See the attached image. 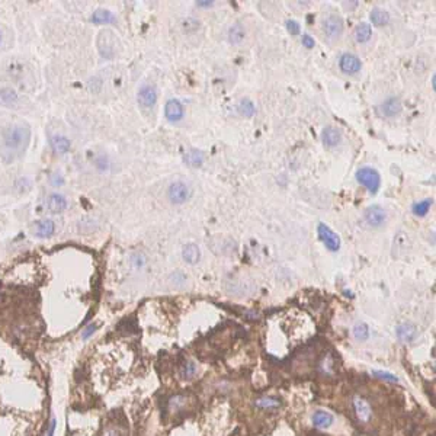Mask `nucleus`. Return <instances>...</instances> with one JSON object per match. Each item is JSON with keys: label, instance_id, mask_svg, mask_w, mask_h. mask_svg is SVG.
Returning a JSON list of instances; mask_svg holds the SVG:
<instances>
[{"label": "nucleus", "instance_id": "1a4fd4ad", "mask_svg": "<svg viewBox=\"0 0 436 436\" xmlns=\"http://www.w3.org/2000/svg\"><path fill=\"white\" fill-rule=\"evenodd\" d=\"M403 109V105H401V101L396 98V96H391L388 99H385L380 106H378V111L383 117L385 118H394L397 117Z\"/></svg>", "mask_w": 436, "mask_h": 436}, {"label": "nucleus", "instance_id": "aec40b11", "mask_svg": "<svg viewBox=\"0 0 436 436\" xmlns=\"http://www.w3.org/2000/svg\"><path fill=\"white\" fill-rule=\"evenodd\" d=\"M19 101L18 92L12 87H1L0 89V103L4 106H15Z\"/></svg>", "mask_w": 436, "mask_h": 436}, {"label": "nucleus", "instance_id": "f03ea898", "mask_svg": "<svg viewBox=\"0 0 436 436\" xmlns=\"http://www.w3.org/2000/svg\"><path fill=\"white\" fill-rule=\"evenodd\" d=\"M357 180L363 185L371 194H377V191L380 189L381 185V176L380 173L372 169V167H362L357 172Z\"/></svg>", "mask_w": 436, "mask_h": 436}, {"label": "nucleus", "instance_id": "9b49d317", "mask_svg": "<svg viewBox=\"0 0 436 436\" xmlns=\"http://www.w3.org/2000/svg\"><path fill=\"white\" fill-rule=\"evenodd\" d=\"M164 115L167 121L170 122H178L183 118V106L178 99H170L167 101L166 106H164Z\"/></svg>", "mask_w": 436, "mask_h": 436}, {"label": "nucleus", "instance_id": "20e7f679", "mask_svg": "<svg viewBox=\"0 0 436 436\" xmlns=\"http://www.w3.org/2000/svg\"><path fill=\"white\" fill-rule=\"evenodd\" d=\"M191 198V189L183 182H173L167 189V199L173 205H182Z\"/></svg>", "mask_w": 436, "mask_h": 436}, {"label": "nucleus", "instance_id": "c9c22d12", "mask_svg": "<svg viewBox=\"0 0 436 436\" xmlns=\"http://www.w3.org/2000/svg\"><path fill=\"white\" fill-rule=\"evenodd\" d=\"M185 28H186V31H195L199 28V22L194 18H188L185 21Z\"/></svg>", "mask_w": 436, "mask_h": 436}, {"label": "nucleus", "instance_id": "a19ab883", "mask_svg": "<svg viewBox=\"0 0 436 436\" xmlns=\"http://www.w3.org/2000/svg\"><path fill=\"white\" fill-rule=\"evenodd\" d=\"M303 45L307 48H313L314 47V40L310 35H303Z\"/></svg>", "mask_w": 436, "mask_h": 436}, {"label": "nucleus", "instance_id": "4468645a", "mask_svg": "<svg viewBox=\"0 0 436 436\" xmlns=\"http://www.w3.org/2000/svg\"><path fill=\"white\" fill-rule=\"evenodd\" d=\"M321 141L326 147L333 149V147L339 146V143L342 141V134L334 127H326L321 132Z\"/></svg>", "mask_w": 436, "mask_h": 436}, {"label": "nucleus", "instance_id": "bb28decb", "mask_svg": "<svg viewBox=\"0 0 436 436\" xmlns=\"http://www.w3.org/2000/svg\"><path fill=\"white\" fill-rule=\"evenodd\" d=\"M238 111H240V114L243 117L250 118L255 114V105H253V102L250 99H241L240 103H238Z\"/></svg>", "mask_w": 436, "mask_h": 436}, {"label": "nucleus", "instance_id": "2eb2a0df", "mask_svg": "<svg viewBox=\"0 0 436 436\" xmlns=\"http://www.w3.org/2000/svg\"><path fill=\"white\" fill-rule=\"evenodd\" d=\"M47 208L52 214H60L67 208V199L61 194H51L47 198Z\"/></svg>", "mask_w": 436, "mask_h": 436}, {"label": "nucleus", "instance_id": "a878e982", "mask_svg": "<svg viewBox=\"0 0 436 436\" xmlns=\"http://www.w3.org/2000/svg\"><path fill=\"white\" fill-rule=\"evenodd\" d=\"M195 374H197V365L194 360H186L180 366V377L183 380H191L192 377H195Z\"/></svg>", "mask_w": 436, "mask_h": 436}, {"label": "nucleus", "instance_id": "4be33fe9", "mask_svg": "<svg viewBox=\"0 0 436 436\" xmlns=\"http://www.w3.org/2000/svg\"><path fill=\"white\" fill-rule=\"evenodd\" d=\"M371 21L375 26H384L390 22V15L380 7H374L371 10Z\"/></svg>", "mask_w": 436, "mask_h": 436}, {"label": "nucleus", "instance_id": "cd10ccee", "mask_svg": "<svg viewBox=\"0 0 436 436\" xmlns=\"http://www.w3.org/2000/svg\"><path fill=\"white\" fill-rule=\"evenodd\" d=\"M255 404L260 409H277L279 407L281 401L275 397H262V398H257Z\"/></svg>", "mask_w": 436, "mask_h": 436}, {"label": "nucleus", "instance_id": "f8f14e48", "mask_svg": "<svg viewBox=\"0 0 436 436\" xmlns=\"http://www.w3.org/2000/svg\"><path fill=\"white\" fill-rule=\"evenodd\" d=\"M32 233L38 238H48L55 233V223L52 220H40L34 224Z\"/></svg>", "mask_w": 436, "mask_h": 436}, {"label": "nucleus", "instance_id": "412c9836", "mask_svg": "<svg viewBox=\"0 0 436 436\" xmlns=\"http://www.w3.org/2000/svg\"><path fill=\"white\" fill-rule=\"evenodd\" d=\"M246 38V29L241 24H234L230 29H229V41L233 45H238L241 44Z\"/></svg>", "mask_w": 436, "mask_h": 436}, {"label": "nucleus", "instance_id": "b1692460", "mask_svg": "<svg viewBox=\"0 0 436 436\" xmlns=\"http://www.w3.org/2000/svg\"><path fill=\"white\" fill-rule=\"evenodd\" d=\"M98 47H99V51H101V55L105 57V58H112L114 57V38H112V34H109L108 37V42H103V41L98 40Z\"/></svg>", "mask_w": 436, "mask_h": 436}, {"label": "nucleus", "instance_id": "79ce46f5", "mask_svg": "<svg viewBox=\"0 0 436 436\" xmlns=\"http://www.w3.org/2000/svg\"><path fill=\"white\" fill-rule=\"evenodd\" d=\"M211 4H212V1H197V6H201V7H208Z\"/></svg>", "mask_w": 436, "mask_h": 436}, {"label": "nucleus", "instance_id": "c03bdc74", "mask_svg": "<svg viewBox=\"0 0 436 436\" xmlns=\"http://www.w3.org/2000/svg\"><path fill=\"white\" fill-rule=\"evenodd\" d=\"M0 42H1V32H0Z\"/></svg>", "mask_w": 436, "mask_h": 436}, {"label": "nucleus", "instance_id": "5701e85b", "mask_svg": "<svg viewBox=\"0 0 436 436\" xmlns=\"http://www.w3.org/2000/svg\"><path fill=\"white\" fill-rule=\"evenodd\" d=\"M371 35H372V28H371V25L366 24V22H360V24L357 26V29H355V40H357L359 44H363V42L369 41Z\"/></svg>", "mask_w": 436, "mask_h": 436}, {"label": "nucleus", "instance_id": "37998d69", "mask_svg": "<svg viewBox=\"0 0 436 436\" xmlns=\"http://www.w3.org/2000/svg\"><path fill=\"white\" fill-rule=\"evenodd\" d=\"M435 76H434V77H432V87H434V89H435Z\"/></svg>", "mask_w": 436, "mask_h": 436}, {"label": "nucleus", "instance_id": "72a5a7b5", "mask_svg": "<svg viewBox=\"0 0 436 436\" xmlns=\"http://www.w3.org/2000/svg\"><path fill=\"white\" fill-rule=\"evenodd\" d=\"M50 183L52 186H61V185H64V178L58 173H52L50 176Z\"/></svg>", "mask_w": 436, "mask_h": 436}, {"label": "nucleus", "instance_id": "58836bf2", "mask_svg": "<svg viewBox=\"0 0 436 436\" xmlns=\"http://www.w3.org/2000/svg\"><path fill=\"white\" fill-rule=\"evenodd\" d=\"M54 432H55V419L51 417L48 426H47V432H45V436H54Z\"/></svg>", "mask_w": 436, "mask_h": 436}, {"label": "nucleus", "instance_id": "ea45409f", "mask_svg": "<svg viewBox=\"0 0 436 436\" xmlns=\"http://www.w3.org/2000/svg\"><path fill=\"white\" fill-rule=\"evenodd\" d=\"M102 436H122V432L119 431L118 428H108V429H105Z\"/></svg>", "mask_w": 436, "mask_h": 436}, {"label": "nucleus", "instance_id": "473e14b6", "mask_svg": "<svg viewBox=\"0 0 436 436\" xmlns=\"http://www.w3.org/2000/svg\"><path fill=\"white\" fill-rule=\"evenodd\" d=\"M286 28H288L289 34H292V35H297V34H300V24H298L297 21H294V19H291V21H286Z\"/></svg>", "mask_w": 436, "mask_h": 436}, {"label": "nucleus", "instance_id": "2f4dec72", "mask_svg": "<svg viewBox=\"0 0 436 436\" xmlns=\"http://www.w3.org/2000/svg\"><path fill=\"white\" fill-rule=\"evenodd\" d=\"M185 401H186V398L185 396H175L170 398V401H169V407L172 409V410H176V409H179L180 406H183L185 404Z\"/></svg>", "mask_w": 436, "mask_h": 436}, {"label": "nucleus", "instance_id": "4c0bfd02", "mask_svg": "<svg viewBox=\"0 0 436 436\" xmlns=\"http://www.w3.org/2000/svg\"><path fill=\"white\" fill-rule=\"evenodd\" d=\"M95 164H96V167H98L99 170H106V169H108V160L105 159L103 156H101V157H96V160H95Z\"/></svg>", "mask_w": 436, "mask_h": 436}, {"label": "nucleus", "instance_id": "6e6552de", "mask_svg": "<svg viewBox=\"0 0 436 436\" xmlns=\"http://www.w3.org/2000/svg\"><path fill=\"white\" fill-rule=\"evenodd\" d=\"M339 67H340L342 73H345V75H357L362 67V63L355 54L345 52V54H342V57L339 60Z\"/></svg>", "mask_w": 436, "mask_h": 436}, {"label": "nucleus", "instance_id": "393cba45", "mask_svg": "<svg viewBox=\"0 0 436 436\" xmlns=\"http://www.w3.org/2000/svg\"><path fill=\"white\" fill-rule=\"evenodd\" d=\"M432 199H423V201H420V202H416V204H413V212H414V215H417V217H425L428 212H429V209H431V206H432Z\"/></svg>", "mask_w": 436, "mask_h": 436}, {"label": "nucleus", "instance_id": "7ed1b4c3", "mask_svg": "<svg viewBox=\"0 0 436 436\" xmlns=\"http://www.w3.org/2000/svg\"><path fill=\"white\" fill-rule=\"evenodd\" d=\"M323 32L329 40H339L343 34V21L339 15H329L321 24Z\"/></svg>", "mask_w": 436, "mask_h": 436}, {"label": "nucleus", "instance_id": "39448f33", "mask_svg": "<svg viewBox=\"0 0 436 436\" xmlns=\"http://www.w3.org/2000/svg\"><path fill=\"white\" fill-rule=\"evenodd\" d=\"M363 218L366 221V224L369 227H374V229H380L385 224L387 221V212L383 206L380 205H371L365 209L363 212Z\"/></svg>", "mask_w": 436, "mask_h": 436}, {"label": "nucleus", "instance_id": "9d476101", "mask_svg": "<svg viewBox=\"0 0 436 436\" xmlns=\"http://www.w3.org/2000/svg\"><path fill=\"white\" fill-rule=\"evenodd\" d=\"M354 409H355V413H357L358 419L363 423L369 422L371 420V416H372V410H371V406L369 403L363 398V397H354Z\"/></svg>", "mask_w": 436, "mask_h": 436}, {"label": "nucleus", "instance_id": "6ab92c4d", "mask_svg": "<svg viewBox=\"0 0 436 436\" xmlns=\"http://www.w3.org/2000/svg\"><path fill=\"white\" fill-rule=\"evenodd\" d=\"M182 257H183V260H185L186 263H189V265H195V263H198L199 259H201V250H199V247L197 244L189 243V244H186V246L183 247V250H182Z\"/></svg>", "mask_w": 436, "mask_h": 436}, {"label": "nucleus", "instance_id": "c756f323", "mask_svg": "<svg viewBox=\"0 0 436 436\" xmlns=\"http://www.w3.org/2000/svg\"><path fill=\"white\" fill-rule=\"evenodd\" d=\"M371 374L374 377H377L378 380H383V381H387V383H398V378H397L394 374L391 372H387V371H378V369H372Z\"/></svg>", "mask_w": 436, "mask_h": 436}, {"label": "nucleus", "instance_id": "f257e3e1", "mask_svg": "<svg viewBox=\"0 0 436 436\" xmlns=\"http://www.w3.org/2000/svg\"><path fill=\"white\" fill-rule=\"evenodd\" d=\"M31 129L26 125H9L3 131V149L9 156L21 154L29 144Z\"/></svg>", "mask_w": 436, "mask_h": 436}, {"label": "nucleus", "instance_id": "7c9ffc66", "mask_svg": "<svg viewBox=\"0 0 436 436\" xmlns=\"http://www.w3.org/2000/svg\"><path fill=\"white\" fill-rule=\"evenodd\" d=\"M186 161H188L191 166L198 167V166L202 164V161H204V156H202V153L198 152V150H191L189 154L186 156Z\"/></svg>", "mask_w": 436, "mask_h": 436}, {"label": "nucleus", "instance_id": "a211bd4d", "mask_svg": "<svg viewBox=\"0 0 436 436\" xmlns=\"http://www.w3.org/2000/svg\"><path fill=\"white\" fill-rule=\"evenodd\" d=\"M51 146L54 149L55 153L58 154H66L70 152V147H72V143L67 137L64 135H60V134H55L51 137Z\"/></svg>", "mask_w": 436, "mask_h": 436}, {"label": "nucleus", "instance_id": "ddd939ff", "mask_svg": "<svg viewBox=\"0 0 436 436\" xmlns=\"http://www.w3.org/2000/svg\"><path fill=\"white\" fill-rule=\"evenodd\" d=\"M396 334L401 342H411L417 336V327L410 321H404L397 326Z\"/></svg>", "mask_w": 436, "mask_h": 436}, {"label": "nucleus", "instance_id": "dca6fc26", "mask_svg": "<svg viewBox=\"0 0 436 436\" xmlns=\"http://www.w3.org/2000/svg\"><path fill=\"white\" fill-rule=\"evenodd\" d=\"M311 420H313L314 428H317V429H327V428H330L333 425L334 417H333L332 413H329L326 410H317L313 414Z\"/></svg>", "mask_w": 436, "mask_h": 436}, {"label": "nucleus", "instance_id": "f3484780", "mask_svg": "<svg viewBox=\"0 0 436 436\" xmlns=\"http://www.w3.org/2000/svg\"><path fill=\"white\" fill-rule=\"evenodd\" d=\"M92 22L98 24V25H108V24H114L115 22V15L103 7H99L93 12L92 15Z\"/></svg>", "mask_w": 436, "mask_h": 436}, {"label": "nucleus", "instance_id": "f704fd0d", "mask_svg": "<svg viewBox=\"0 0 436 436\" xmlns=\"http://www.w3.org/2000/svg\"><path fill=\"white\" fill-rule=\"evenodd\" d=\"M96 329H98V326L96 324H89L84 330H83V333H81V339L83 340H86V339H89L95 332H96Z\"/></svg>", "mask_w": 436, "mask_h": 436}, {"label": "nucleus", "instance_id": "e433bc0d", "mask_svg": "<svg viewBox=\"0 0 436 436\" xmlns=\"http://www.w3.org/2000/svg\"><path fill=\"white\" fill-rule=\"evenodd\" d=\"M320 366H321V369L324 371V372H332V368H333V360H332V358L327 357L323 359V362L320 363Z\"/></svg>", "mask_w": 436, "mask_h": 436}, {"label": "nucleus", "instance_id": "c85d7f7f", "mask_svg": "<svg viewBox=\"0 0 436 436\" xmlns=\"http://www.w3.org/2000/svg\"><path fill=\"white\" fill-rule=\"evenodd\" d=\"M354 336L357 340H360V342H365L368 337H369V329L365 323H358L354 327Z\"/></svg>", "mask_w": 436, "mask_h": 436}, {"label": "nucleus", "instance_id": "423d86ee", "mask_svg": "<svg viewBox=\"0 0 436 436\" xmlns=\"http://www.w3.org/2000/svg\"><path fill=\"white\" fill-rule=\"evenodd\" d=\"M318 237L324 243V246L330 250V252H337L340 249V237L324 223L318 224Z\"/></svg>", "mask_w": 436, "mask_h": 436}, {"label": "nucleus", "instance_id": "0eeeda50", "mask_svg": "<svg viewBox=\"0 0 436 436\" xmlns=\"http://www.w3.org/2000/svg\"><path fill=\"white\" fill-rule=\"evenodd\" d=\"M137 99L141 108L144 109H152L154 108L156 102H157V90L154 86L152 84H144L140 87L138 93H137Z\"/></svg>", "mask_w": 436, "mask_h": 436}]
</instances>
